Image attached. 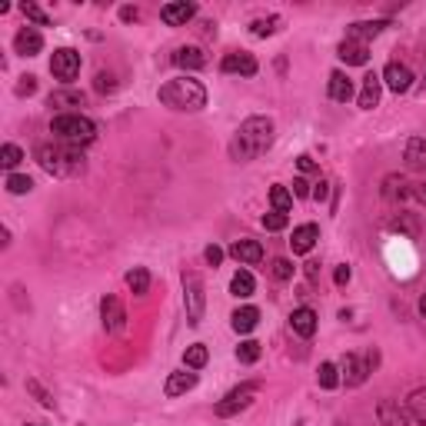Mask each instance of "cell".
I'll return each mask as SVG.
<instances>
[{
	"label": "cell",
	"mask_w": 426,
	"mask_h": 426,
	"mask_svg": "<svg viewBox=\"0 0 426 426\" xmlns=\"http://www.w3.org/2000/svg\"><path fill=\"white\" fill-rule=\"evenodd\" d=\"M326 197H330V183H326V180H320L317 187H313V200H317V203H323Z\"/></svg>",
	"instance_id": "cell-49"
},
{
	"label": "cell",
	"mask_w": 426,
	"mask_h": 426,
	"mask_svg": "<svg viewBox=\"0 0 426 426\" xmlns=\"http://www.w3.org/2000/svg\"><path fill=\"white\" fill-rule=\"evenodd\" d=\"M207 360H210V350L203 343H194V347H187V353H183V366L187 370H203Z\"/></svg>",
	"instance_id": "cell-27"
},
{
	"label": "cell",
	"mask_w": 426,
	"mask_h": 426,
	"mask_svg": "<svg viewBox=\"0 0 426 426\" xmlns=\"http://www.w3.org/2000/svg\"><path fill=\"white\" fill-rule=\"evenodd\" d=\"M20 160H24V150H20L17 143H3V147H0V167L3 170H14Z\"/></svg>",
	"instance_id": "cell-35"
},
{
	"label": "cell",
	"mask_w": 426,
	"mask_h": 426,
	"mask_svg": "<svg viewBox=\"0 0 426 426\" xmlns=\"http://www.w3.org/2000/svg\"><path fill=\"white\" fill-rule=\"evenodd\" d=\"M220 70H223V74H240V77H253L260 70L257 67V61H253V57H250V54H244V50H240V54H237V50H233V54H227V57H223V61H220Z\"/></svg>",
	"instance_id": "cell-12"
},
{
	"label": "cell",
	"mask_w": 426,
	"mask_h": 426,
	"mask_svg": "<svg viewBox=\"0 0 426 426\" xmlns=\"http://www.w3.org/2000/svg\"><path fill=\"white\" fill-rule=\"evenodd\" d=\"M127 287L134 290V293H137V297H143V293H147V290H150V274H147V270H143V267H134V270H130V274H127Z\"/></svg>",
	"instance_id": "cell-33"
},
{
	"label": "cell",
	"mask_w": 426,
	"mask_h": 426,
	"mask_svg": "<svg viewBox=\"0 0 426 426\" xmlns=\"http://www.w3.org/2000/svg\"><path fill=\"white\" fill-rule=\"evenodd\" d=\"M407 410L420 426H426V390H413L407 400Z\"/></svg>",
	"instance_id": "cell-31"
},
{
	"label": "cell",
	"mask_w": 426,
	"mask_h": 426,
	"mask_svg": "<svg viewBox=\"0 0 426 426\" xmlns=\"http://www.w3.org/2000/svg\"><path fill=\"white\" fill-rule=\"evenodd\" d=\"M194 17H197V3H187V0H177V3L160 7V20H164L167 27H187Z\"/></svg>",
	"instance_id": "cell-9"
},
{
	"label": "cell",
	"mask_w": 426,
	"mask_h": 426,
	"mask_svg": "<svg viewBox=\"0 0 426 426\" xmlns=\"http://www.w3.org/2000/svg\"><path fill=\"white\" fill-rule=\"evenodd\" d=\"M50 74L57 77L61 84H70L80 74V54H77L74 47H57L54 57H50Z\"/></svg>",
	"instance_id": "cell-6"
},
{
	"label": "cell",
	"mask_w": 426,
	"mask_h": 426,
	"mask_svg": "<svg viewBox=\"0 0 426 426\" xmlns=\"http://www.w3.org/2000/svg\"><path fill=\"white\" fill-rule=\"evenodd\" d=\"M297 167H300V173H317V160H313V157H310V153H300V157H297Z\"/></svg>",
	"instance_id": "cell-45"
},
{
	"label": "cell",
	"mask_w": 426,
	"mask_h": 426,
	"mask_svg": "<svg viewBox=\"0 0 426 426\" xmlns=\"http://www.w3.org/2000/svg\"><path fill=\"white\" fill-rule=\"evenodd\" d=\"M336 57L343 63H350V67H366L370 63V50L360 40H343V44L336 47Z\"/></svg>",
	"instance_id": "cell-18"
},
{
	"label": "cell",
	"mask_w": 426,
	"mask_h": 426,
	"mask_svg": "<svg viewBox=\"0 0 426 426\" xmlns=\"http://www.w3.org/2000/svg\"><path fill=\"white\" fill-rule=\"evenodd\" d=\"M33 90H37V77H33V74L20 77V84H17V97H31Z\"/></svg>",
	"instance_id": "cell-44"
},
{
	"label": "cell",
	"mask_w": 426,
	"mask_h": 426,
	"mask_svg": "<svg viewBox=\"0 0 426 426\" xmlns=\"http://www.w3.org/2000/svg\"><path fill=\"white\" fill-rule=\"evenodd\" d=\"M350 276H353V270H350V267H347V263H343V267H336L333 283H336V287H347V283H350Z\"/></svg>",
	"instance_id": "cell-47"
},
{
	"label": "cell",
	"mask_w": 426,
	"mask_h": 426,
	"mask_svg": "<svg viewBox=\"0 0 426 426\" xmlns=\"http://www.w3.org/2000/svg\"><path fill=\"white\" fill-rule=\"evenodd\" d=\"M84 100H87L84 90H67V87H63V90L50 93V106H84Z\"/></svg>",
	"instance_id": "cell-30"
},
{
	"label": "cell",
	"mask_w": 426,
	"mask_h": 426,
	"mask_svg": "<svg viewBox=\"0 0 426 426\" xmlns=\"http://www.w3.org/2000/svg\"><path fill=\"white\" fill-rule=\"evenodd\" d=\"M183 303H187V320H190V326H200L207 297H203V283H200L197 274H183Z\"/></svg>",
	"instance_id": "cell-5"
},
{
	"label": "cell",
	"mask_w": 426,
	"mask_h": 426,
	"mask_svg": "<svg viewBox=\"0 0 426 426\" xmlns=\"http://www.w3.org/2000/svg\"><path fill=\"white\" fill-rule=\"evenodd\" d=\"M380 93H383V77L366 74L363 77V87H360V97H356V104L363 106V110H373V106L380 104Z\"/></svg>",
	"instance_id": "cell-19"
},
{
	"label": "cell",
	"mask_w": 426,
	"mask_h": 426,
	"mask_svg": "<svg viewBox=\"0 0 426 426\" xmlns=\"http://www.w3.org/2000/svg\"><path fill=\"white\" fill-rule=\"evenodd\" d=\"M366 363L360 360V356H353V353H347L343 356V363H340V380L347 383V386H360V383L366 380Z\"/></svg>",
	"instance_id": "cell-17"
},
{
	"label": "cell",
	"mask_w": 426,
	"mask_h": 426,
	"mask_svg": "<svg viewBox=\"0 0 426 426\" xmlns=\"http://www.w3.org/2000/svg\"><path fill=\"white\" fill-rule=\"evenodd\" d=\"M270 203H274L276 213H290L293 210V194H290L283 183H274V187H270Z\"/></svg>",
	"instance_id": "cell-29"
},
{
	"label": "cell",
	"mask_w": 426,
	"mask_h": 426,
	"mask_svg": "<svg viewBox=\"0 0 426 426\" xmlns=\"http://www.w3.org/2000/svg\"><path fill=\"white\" fill-rule=\"evenodd\" d=\"M173 63H177L180 70H203V67H207V57H203L200 47H177V50H173Z\"/></svg>",
	"instance_id": "cell-21"
},
{
	"label": "cell",
	"mask_w": 426,
	"mask_h": 426,
	"mask_svg": "<svg viewBox=\"0 0 426 426\" xmlns=\"http://www.w3.org/2000/svg\"><path fill=\"white\" fill-rule=\"evenodd\" d=\"M230 257L237 260V263H246V267H253L263 260V246L257 240H237V244L230 246Z\"/></svg>",
	"instance_id": "cell-22"
},
{
	"label": "cell",
	"mask_w": 426,
	"mask_h": 426,
	"mask_svg": "<svg viewBox=\"0 0 426 426\" xmlns=\"http://www.w3.org/2000/svg\"><path fill=\"white\" fill-rule=\"evenodd\" d=\"M263 227L270 230V233H276V230H287V223H290V216L287 213H276V210H270V213H263V220H260Z\"/></svg>",
	"instance_id": "cell-40"
},
{
	"label": "cell",
	"mask_w": 426,
	"mask_h": 426,
	"mask_svg": "<svg viewBox=\"0 0 426 426\" xmlns=\"http://www.w3.org/2000/svg\"><path fill=\"white\" fill-rule=\"evenodd\" d=\"M377 366H380V353H377V350H370V353H366V370L373 373Z\"/></svg>",
	"instance_id": "cell-51"
},
{
	"label": "cell",
	"mask_w": 426,
	"mask_h": 426,
	"mask_svg": "<svg viewBox=\"0 0 426 426\" xmlns=\"http://www.w3.org/2000/svg\"><path fill=\"white\" fill-rule=\"evenodd\" d=\"M317 240H320L317 223H300V227L293 230V237H290V250H293V253H310Z\"/></svg>",
	"instance_id": "cell-15"
},
{
	"label": "cell",
	"mask_w": 426,
	"mask_h": 426,
	"mask_svg": "<svg viewBox=\"0 0 426 426\" xmlns=\"http://www.w3.org/2000/svg\"><path fill=\"white\" fill-rule=\"evenodd\" d=\"M7 190H10L14 197H24V194H31L33 190V180L31 177H24V173H10V177H7Z\"/></svg>",
	"instance_id": "cell-36"
},
{
	"label": "cell",
	"mask_w": 426,
	"mask_h": 426,
	"mask_svg": "<svg viewBox=\"0 0 426 426\" xmlns=\"http://www.w3.org/2000/svg\"><path fill=\"white\" fill-rule=\"evenodd\" d=\"M407 164L410 167H426V137L407 140Z\"/></svg>",
	"instance_id": "cell-28"
},
{
	"label": "cell",
	"mask_w": 426,
	"mask_h": 426,
	"mask_svg": "<svg viewBox=\"0 0 426 426\" xmlns=\"http://www.w3.org/2000/svg\"><path fill=\"white\" fill-rule=\"evenodd\" d=\"M160 104L170 106V110H180V113H197L207 106V90L203 84L194 80V77H177V80H167L160 87Z\"/></svg>",
	"instance_id": "cell-2"
},
{
	"label": "cell",
	"mask_w": 426,
	"mask_h": 426,
	"mask_svg": "<svg viewBox=\"0 0 426 426\" xmlns=\"http://www.w3.org/2000/svg\"><path fill=\"white\" fill-rule=\"evenodd\" d=\"M93 90H97V93H113V90H117V80H113V74H104V70H100V74L93 77Z\"/></svg>",
	"instance_id": "cell-42"
},
{
	"label": "cell",
	"mask_w": 426,
	"mask_h": 426,
	"mask_svg": "<svg viewBox=\"0 0 426 426\" xmlns=\"http://www.w3.org/2000/svg\"><path fill=\"white\" fill-rule=\"evenodd\" d=\"M413 197H416V200H423V203H426V183H420V187H413Z\"/></svg>",
	"instance_id": "cell-53"
},
{
	"label": "cell",
	"mask_w": 426,
	"mask_h": 426,
	"mask_svg": "<svg viewBox=\"0 0 426 426\" xmlns=\"http://www.w3.org/2000/svg\"><path fill=\"white\" fill-rule=\"evenodd\" d=\"M274 120L270 117H246L240 123V130H237V137L230 143V153H233V160H257L260 153H267L274 147Z\"/></svg>",
	"instance_id": "cell-1"
},
{
	"label": "cell",
	"mask_w": 426,
	"mask_h": 426,
	"mask_svg": "<svg viewBox=\"0 0 426 426\" xmlns=\"http://www.w3.org/2000/svg\"><path fill=\"white\" fill-rule=\"evenodd\" d=\"M203 257H207V263H210V267H220V263H223V250H220L216 244H210L207 250H203Z\"/></svg>",
	"instance_id": "cell-46"
},
{
	"label": "cell",
	"mask_w": 426,
	"mask_h": 426,
	"mask_svg": "<svg viewBox=\"0 0 426 426\" xmlns=\"http://www.w3.org/2000/svg\"><path fill=\"white\" fill-rule=\"evenodd\" d=\"M14 50L20 57H37L40 50H44V37L37 27H20L14 37Z\"/></svg>",
	"instance_id": "cell-11"
},
{
	"label": "cell",
	"mask_w": 426,
	"mask_h": 426,
	"mask_svg": "<svg viewBox=\"0 0 426 426\" xmlns=\"http://www.w3.org/2000/svg\"><path fill=\"white\" fill-rule=\"evenodd\" d=\"M137 17H140L137 7H120V20H127V24H134Z\"/></svg>",
	"instance_id": "cell-50"
},
{
	"label": "cell",
	"mask_w": 426,
	"mask_h": 426,
	"mask_svg": "<svg viewBox=\"0 0 426 426\" xmlns=\"http://www.w3.org/2000/svg\"><path fill=\"white\" fill-rule=\"evenodd\" d=\"M194 386H197V373H194V370H177V373H170L167 377L164 393L167 396H183V393H190Z\"/></svg>",
	"instance_id": "cell-20"
},
{
	"label": "cell",
	"mask_w": 426,
	"mask_h": 426,
	"mask_svg": "<svg viewBox=\"0 0 426 426\" xmlns=\"http://www.w3.org/2000/svg\"><path fill=\"white\" fill-rule=\"evenodd\" d=\"M306 276H310V280H317V276H320V263H317V260H310V263H306Z\"/></svg>",
	"instance_id": "cell-52"
},
{
	"label": "cell",
	"mask_w": 426,
	"mask_h": 426,
	"mask_svg": "<svg viewBox=\"0 0 426 426\" xmlns=\"http://www.w3.org/2000/svg\"><path fill=\"white\" fill-rule=\"evenodd\" d=\"M386 27H390L386 20H356V24L347 27V40H360V44H366V40L380 37Z\"/></svg>",
	"instance_id": "cell-14"
},
{
	"label": "cell",
	"mask_w": 426,
	"mask_h": 426,
	"mask_svg": "<svg viewBox=\"0 0 426 426\" xmlns=\"http://www.w3.org/2000/svg\"><path fill=\"white\" fill-rule=\"evenodd\" d=\"M100 320H104L106 333H117V330H123V323H127V310H123V303L113 297V293H106L104 300H100Z\"/></svg>",
	"instance_id": "cell-8"
},
{
	"label": "cell",
	"mask_w": 426,
	"mask_h": 426,
	"mask_svg": "<svg viewBox=\"0 0 426 426\" xmlns=\"http://www.w3.org/2000/svg\"><path fill=\"white\" fill-rule=\"evenodd\" d=\"M270 274L276 276V280H293V274H297V267L290 263L287 257H276L274 263H270Z\"/></svg>",
	"instance_id": "cell-39"
},
{
	"label": "cell",
	"mask_w": 426,
	"mask_h": 426,
	"mask_svg": "<svg viewBox=\"0 0 426 426\" xmlns=\"http://www.w3.org/2000/svg\"><path fill=\"white\" fill-rule=\"evenodd\" d=\"M393 230H400V233H410V237H416V220H413L410 213H400V216H393V223H390Z\"/></svg>",
	"instance_id": "cell-43"
},
{
	"label": "cell",
	"mask_w": 426,
	"mask_h": 426,
	"mask_svg": "<svg viewBox=\"0 0 426 426\" xmlns=\"http://www.w3.org/2000/svg\"><path fill=\"white\" fill-rule=\"evenodd\" d=\"M383 84L390 87L393 93H407L413 87V74H410V67L407 63H396L390 61L386 67H383Z\"/></svg>",
	"instance_id": "cell-10"
},
{
	"label": "cell",
	"mask_w": 426,
	"mask_h": 426,
	"mask_svg": "<svg viewBox=\"0 0 426 426\" xmlns=\"http://www.w3.org/2000/svg\"><path fill=\"white\" fill-rule=\"evenodd\" d=\"M253 290H257V283H253V274H250V270H237V274H233V280H230V293H233V297L246 300V297H253Z\"/></svg>",
	"instance_id": "cell-26"
},
{
	"label": "cell",
	"mask_w": 426,
	"mask_h": 426,
	"mask_svg": "<svg viewBox=\"0 0 426 426\" xmlns=\"http://www.w3.org/2000/svg\"><path fill=\"white\" fill-rule=\"evenodd\" d=\"M330 97H333L336 104H347L353 97V80L343 70H333L330 74Z\"/></svg>",
	"instance_id": "cell-23"
},
{
	"label": "cell",
	"mask_w": 426,
	"mask_h": 426,
	"mask_svg": "<svg viewBox=\"0 0 426 426\" xmlns=\"http://www.w3.org/2000/svg\"><path fill=\"white\" fill-rule=\"evenodd\" d=\"M20 10H24V17H27V20H33L37 27H50V17H47L37 3H20Z\"/></svg>",
	"instance_id": "cell-41"
},
{
	"label": "cell",
	"mask_w": 426,
	"mask_h": 426,
	"mask_svg": "<svg viewBox=\"0 0 426 426\" xmlns=\"http://www.w3.org/2000/svg\"><path fill=\"white\" fill-rule=\"evenodd\" d=\"M290 326H293V333L310 340V336L317 333V313L310 310V306H297L293 313H290Z\"/></svg>",
	"instance_id": "cell-16"
},
{
	"label": "cell",
	"mask_w": 426,
	"mask_h": 426,
	"mask_svg": "<svg viewBox=\"0 0 426 426\" xmlns=\"http://www.w3.org/2000/svg\"><path fill=\"white\" fill-rule=\"evenodd\" d=\"M377 416H380L383 426H410V410H403L396 400H380L377 403Z\"/></svg>",
	"instance_id": "cell-13"
},
{
	"label": "cell",
	"mask_w": 426,
	"mask_h": 426,
	"mask_svg": "<svg viewBox=\"0 0 426 426\" xmlns=\"http://www.w3.org/2000/svg\"><path fill=\"white\" fill-rule=\"evenodd\" d=\"M420 317L426 320V293H423V300H420Z\"/></svg>",
	"instance_id": "cell-54"
},
{
	"label": "cell",
	"mask_w": 426,
	"mask_h": 426,
	"mask_svg": "<svg viewBox=\"0 0 426 426\" xmlns=\"http://www.w3.org/2000/svg\"><path fill=\"white\" fill-rule=\"evenodd\" d=\"M37 164L54 173V177H74V173H84V150L74 147V143H40L37 147Z\"/></svg>",
	"instance_id": "cell-3"
},
{
	"label": "cell",
	"mask_w": 426,
	"mask_h": 426,
	"mask_svg": "<svg viewBox=\"0 0 426 426\" xmlns=\"http://www.w3.org/2000/svg\"><path fill=\"white\" fill-rule=\"evenodd\" d=\"M253 396H257V383H244V386L230 390V393L216 403V416H237L240 410H246V407L253 403Z\"/></svg>",
	"instance_id": "cell-7"
},
{
	"label": "cell",
	"mask_w": 426,
	"mask_h": 426,
	"mask_svg": "<svg viewBox=\"0 0 426 426\" xmlns=\"http://www.w3.org/2000/svg\"><path fill=\"white\" fill-rule=\"evenodd\" d=\"M280 24H283V17H257L253 24H250V33L253 37H270V33L280 31Z\"/></svg>",
	"instance_id": "cell-32"
},
{
	"label": "cell",
	"mask_w": 426,
	"mask_h": 426,
	"mask_svg": "<svg viewBox=\"0 0 426 426\" xmlns=\"http://www.w3.org/2000/svg\"><path fill=\"white\" fill-rule=\"evenodd\" d=\"M293 197H313V190H310V183H306L303 177L293 180Z\"/></svg>",
	"instance_id": "cell-48"
},
{
	"label": "cell",
	"mask_w": 426,
	"mask_h": 426,
	"mask_svg": "<svg viewBox=\"0 0 426 426\" xmlns=\"http://www.w3.org/2000/svg\"><path fill=\"white\" fill-rule=\"evenodd\" d=\"M50 134L61 143H74V147H87L97 140V123L84 113H57L50 120Z\"/></svg>",
	"instance_id": "cell-4"
},
{
	"label": "cell",
	"mask_w": 426,
	"mask_h": 426,
	"mask_svg": "<svg viewBox=\"0 0 426 426\" xmlns=\"http://www.w3.org/2000/svg\"><path fill=\"white\" fill-rule=\"evenodd\" d=\"M383 197L386 200H407V197H413V190H410V183L403 180V177L390 173V177L383 180Z\"/></svg>",
	"instance_id": "cell-25"
},
{
	"label": "cell",
	"mask_w": 426,
	"mask_h": 426,
	"mask_svg": "<svg viewBox=\"0 0 426 426\" xmlns=\"http://www.w3.org/2000/svg\"><path fill=\"white\" fill-rule=\"evenodd\" d=\"M230 320H233V330H237V333H250L260 323V310L257 306H240V310H233Z\"/></svg>",
	"instance_id": "cell-24"
},
{
	"label": "cell",
	"mask_w": 426,
	"mask_h": 426,
	"mask_svg": "<svg viewBox=\"0 0 426 426\" xmlns=\"http://www.w3.org/2000/svg\"><path fill=\"white\" fill-rule=\"evenodd\" d=\"M27 393L37 396V403H40V407H47V410H54V407H57V400H54V393H47V390H44V383H40V380H27Z\"/></svg>",
	"instance_id": "cell-37"
},
{
	"label": "cell",
	"mask_w": 426,
	"mask_h": 426,
	"mask_svg": "<svg viewBox=\"0 0 426 426\" xmlns=\"http://www.w3.org/2000/svg\"><path fill=\"white\" fill-rule=\"evenodd\" d=\"M260 353H263V350H260L257 340H244V343L237 347V360H240V363H257Z\"/></svg>",
	"instance_id": "cell-38"
},
{
	"label": "cell",
	"mask_w": 426,
	"mask_h": 426,
	"mask_svg": "<svg viewBox=\"0 0 426 426\" xmlns=\"http://www.w3.org/2000/svg\"><path fill=\"white\" fill-rule=\"evenodd\" d=\"M317 383L323 386V390H336V386H340V370H336L333 363H320Z\"/></svg>",
	"instance_id": "cell-34"
}]
</instances>
